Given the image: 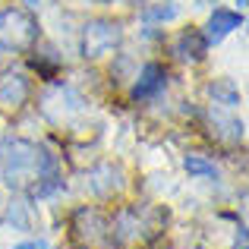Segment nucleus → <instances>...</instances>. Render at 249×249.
I'll return each instance as SVG.
<instances>
[{
    "label": "nucleus",
    "mask_w": 249,
    "mask_h": 249,
    "mask_svg": "<svg viewBox=\"0 0 249 249\" xmlns=\"http://www.w3.org/2000/svg\"><path fill=\"white\" fill-rule=\"evenodd\" d=\"M73 231H76V240H82L89 249L107 246V237H110V231H107V224H104V218H101L98 212H89V208H82V212L76 214Z\"/></svg>",
    "instance_id": "5"
},
{
    "label": "nucleus",
    "mask_w": 249,
    "mask_h": 249,
    "mask_svg": "<svg viewBox=\"0 0 249 249\" xmlns=\"http://www.w3.org/2000/svg\"><path fill=\"white\" fill-rule=\"evenodd\" d=\"M243 3H246V0H240V6H243Z\"/></svg>",
    "instance_id": "16"
},
{
    "label": "nucleus",
    "mask_w": 249,
    "mask_h": 249,
    "mask_svg": "<svg viewBox=\"0 0 249 249\" xmlns=\"http://www.w3.org/2000/svg\"><path fill=\"white\" fill-rule=\"evenodd\" d=\"M183 167H186V174H189V177H205V180H214V177H218V170H214L212 161L199 158V155H186Z\"/></svg>",
    "instance_id": "10"
},
{
    "label": "nucleus",
    "mask_w": 249,
    "mask_h": 249,
    "mask_svg": "<svg viewBox=\"0 0 249 249\" xmlns=\"http://www.w3.org/2000/svg\"><path fill=\"white\" fill-rule=\"evenodd\" d=\"M233 249H246V231H240V240H237V246Z\"/></svg>",
    "instance_id": "14"
},
{
    "label": "nucleus",
    "mask_w": 249,
    "mask_h": 249,
    "mask_svg": "<svg viewBox=\"0 0 249 249\" xmlns=\"http://www.w3.org/2000/svg\"><path fill=\"white\" fill-rule=\"evenodd\" d=\"M120 41V25L107 22V19H95L82 29V57L95 60V57H104L117 48Z\"/></svg>",
    "instance_id": "4"
},
{
    "label": "nucleus",
    "mask_w": 249,
    "mask_h": 249,
    "mask_svg": "<svg viewBox=\"0 0 249 249\" xmlns=\"http://www.w3.org/2000/svg\"><path fill=\"white\" fill-rule=\"evenodd\" d=\"M205 38L199 35L196 29H183L180 35H177L174 41V54L180 57V60H189V63H199L202 57H205Z\"/></svg>",
    "instance_id": "8"
},
{
    "label": "nucleus",
    "mask_w": 249,
    "mask_h": 249,
    "mask_svg": "<svg viewBox=\"0 0 249 249\" xmlns=\"http://www.w3.org/2000/svg\"><path fill=\"white\" fill-rule=\"evenodd\" d=\"M208 91H212V98H221L224 104H237V91H233L231 85H221V82H214Z\"/></svg>",
    "instance_id": "11"
},
{
    "label": "nucleus",
    "mask_w": 249,
    "mask_h": 249,
    "mask_svg": "<svg viewBox=\"0 0 249 249\" xmlns=\"http://www.w3.org/2000/svg\"><path fill=\"white\" fill-rule=\"evenodd\" d=\"M161 218H164V214L155 212V208H126V212L117 214L110 237H114L117 243H123V246L145 243V240H152L155 233H158Z\"/></svg>",
    "instance_id": "2"
},
{
    "label": "nucleus",
    "mask_w": 249,
    "mask_h": 249,
    "mask_svg": "<svg viewBox=\"0 0 249 249\" xmlns=\"http://www.w3.org/2000/svg\"><path fill=\"white\" fill-rule=\"evenodd\" d=\"M164 79H167L164 67H158V63H148V67L139 73V79H136V85H133V98H136V101H145V98H155L161 89H164Z\"/></svg>",
    "instance_id": "6"
},
{
    "label": "nucleus",
    "mask_w": 249,
    "mask_h": 249,
    "mask_svg": "<svg viewBox=\"0 0 249 249\" xmlns=\"http://www.w3.org/2000/svg\"><path fill=\"white\" fill-rule=\"evenodd\" d=\"M25 3H32V6H35V3H38V0H25Z\"/></svg>",
    "instance_id": "15"
},
{
    "label": "nucleus",
    "mask_w": 249,
    "mask_h": 249,
    "mask_svg": "<svg viewBox=\"0 0 249 249\" xmlns=\"http://www.w3.org/2000/svg\"><path fill=\"white\" fill-rule=\"evenodd\" d=\"M38 38V25L22 10H3L0 13V44L13 51H29Z\"/></svg>",
    "instance_id": "3"
},
{
    "label": "nucleus",
    "mask_w": 249,
    "mask_h": 249,
    "mask_svg": "<svg viewBox=\"0 0 249 249\" xmlns=\"http://www.w3.org/2000/svg\"><path fill=\"white\" fill-rule=\"evenodd\" d=\"M0 170H3L10 186H29L32 180H38L35 193L48 196L60 186L57 180V161L48 148H38L25 139H6L0 145Z\"/></svg>",
    "instance_id": "1"
},
{
    "label": "nucleus",
    "mask_w": 249,
    "mask_h": 249,
    "mask_svg": "<svg viewBox=\"0 0 249 249\" xmlns=\"http://www.w3.org/2000/svg\"><path fill=\"white\" fill-rule=\"evenodd\" d=\"M240 25H243V16H237V13H231V10H214L212 19H208V38H205V44L224 41V38L231 35L233 29H240Z\"/></svg>",
    "instance_id": "9"
},
{
    "label": "nucleus",
    "mask_w": 249,
    "mask_h": 249,
    "mask_svg": "<svg viewBox=\"0 0 249 249\" xmlns=\"http://www.w3.org/2000/svg\"><path fill=\"white\" fill-rule=\"evenodd\" d=\"M13 249H48V243H41V240L35 243V240H32V243H16Z\"/></svg>",
    "instance_id": "13"
},
{
    "label": "nucleus",
    "mask_w": 249,
    "mask_h": 249,
    "mask_svg": "<svg viewBox=\"0 0 249 249\" xmlns=\"http://www.w3.org/2000/svg\"><path fill=\"white\" fill-rule=\"evenodd\" d=\"M29 98V79L22 73H3L0 76V104L6 107H19Z\"/></svg>",
    "instance_id": "7"
},
{
    "label": "nucleus",
    "mask_w": 249,
    "mask_h": 249,
    "mask_svg": "<svg viewBox=\"0 0 249 249\" xmlns=\"http://www.w3.org/2000/svg\"><path fill=\"white\" fill-rule=\"evenodd\" d=\"M174 13L177 10L167 3V6H155V10H148V16H152V19H174Z\"/></svg>",
    "instance_id": "12"
}]
</instances>
